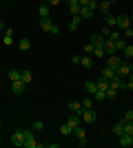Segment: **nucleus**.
I'll list each match as a JSON object with an SVG mask.
<instances>
[{"instance_id":"f257e3e1","label":"nucleus","mask_w":133,"mask_h":148,"mask_svg":"<svg viewBox=\"0 0 133 148\" xmlns=\"http://www.w3.org/2000/svg\"><path fill=\"white\" fill-rule=\"evenodd\" d=\"M22 130H25V148H36V146H38L36 135H33L36 130H33V128H22Z\"/></svg>"},{"instance_id":"f03ea898","label":"nucleus","mask_w":133,"mask_h":148,"mask_svg":"<svg viewBox=\"0 0 133 148\" xmlns=\"http://www.w3.org/2000/svg\"><path fill=\"white\" fill-rule=\"evenodd\" d=\"M80 117H82L84 124H93L95 119H98V115H95L93 108H82V111H80Z\"/></svg>"},{"instance_id":"7ed1b4c3","label":"nucleus","mask_w":133,"mask_h":148,"mask_svg":"<svg viewBox=\"0 0 133 148\" xmlns=\"http://www.w3.org/2000/svg\"><path fill=\"white\" fill-rule=\"evenodd\" d=\"M40 29L42 31H51V33H60V29L51 22V18H40Z\"/></svg>"},{"instance_id":"20e7f679","label":"nucleus","mask_w":133,"mask_h":148,"mask_svg":"<svg viewBox=\"0 0 133 148\" xmlns=\"http://www.w3.org/2000/svg\"><path fill=\"white\" fill-rule=\"evenodd\" d=\"M11 144H13V146H25V130H22V128L13 130V135H11Z\"/></svg>"},{"instance_id":"39448f33","label":"nucleus","mask_w":133,"mask_h":148,"mask_svg":"<svg viewBox=\"0 0 133 148\" xmlns=\"http://www.w3.org/2000/svg\"><path fill=\"white\" fill-rule=\"evenodd\" d=\"M73 135H76V139H78L80 146L87 144V130H84V126H76V128H73Z\"/></svg>"},{"instance_id":"423d86ee","label":"nucleus","mask_w":133,"mask_h":148,"mask_svg":"<svg viewBox=\"0 0 133 148\" xmlns=\"http://www.w3.org/2000/svg\"><path fill=\"white\" fill-rule=\"evenodd\" d=\"M120 64H122V60H120V56H115V53H109L107 56V66H111V69H120Z\"/></svg>"},{"instance_id":"0eeeda50","label":"nucleus","mask_w":133,"mask_h":148,"mask_svg":"<svg viewBox=\"0 0 133 148\" xmlns=\"http://www.w3.org/2000/svg\"><path fill=\"white\" fill-rule=\"evenodd\" d=\"M131 71H133V66H131V64H129V62H124V60H122L120 69H118L115 73L120 75V77H129V75H131Z\"/></svg>"},{"instance_id":"6e6552de","label":"nucleus","mask_w":133,"mask_h":148,"mask_svg":"<svg viewBox=\"0 0 133 148\" xmlns=\"http://www.w3.org/2000/svg\"><path fill=\"white\" fill-rule=\"evenodd\" d=\"M25 88H27V84H25L22 80L11 82V93H13V95H22V93H25Z\"/></svg>"},{"instance_id":"1a4fd4ad","label":"nucleus","mask_w":133,"mask_h":148,"mask_svg":"<svg viewBox=\"0 0 133 148\" xmlns=\"http://www.w3.org/2000/svg\"><path fill=\"white\" fill-rule=\"evenodd\" d=\"M115 27H120V31H124V29H129V27H131V18H129V16H118V25Z\"/></svg>"},{"instance_id":"9d476101","label":"nucleus","mask_w":133,"mask_h":148,"mask_svg":"<svg viewBox=\"0 0 133 148\" xmlns=\"http://www.w3.org/2000/svg\"><path fill=\"white\" fill-rule=\"evenodd\" d=\"M120 146L122 148H129V146H133V135H120Z\"/></svg>"},{"instance_id":"9b49d317","label":"nucleus","mask_w":133,"mask_h":148,"mask_svg":"<svg viewBox=\"0 0 133 148\" xmlns=\"http://www.w3.org/2000/svg\"><path fill=\"white\" fill-rule=\"evenodd\" d=\"M115 0H102L100 5H98V11H102V13H109V9H111V5H113Z\"/></svg>"},{"instance_id":"f8f14e48","label":"nucleus","mask_w":133,"mask_h":148,"mask_svg":"<svg viewBox=\"0 0 133 148\" xmlns=\"http://www.w3.org/2000/svg\"><path fill=\"white\" fill-rule=\"evenodd\" d=\"M67 122H69L71 126L76 128V126H80V122H82V117H80V113H71V115H69V119H67Z\"/></svg>"},{"instance_id":"ddd939ff","label":"nucleus","mask_w":133,"mask_h":148,"mask_svg":"<svg viewBox=\"0 0 133 148\" xmlns=\"http://www.w3.org/2000/svg\"><path fill=\"white\" fill-rule=\"evenodd\" d=\"M104 40H107V38L102 36V33H98V36H91V44H93V47H104Z\"/></svg>"},{"instance_id":"4468645a","label":"nucleus","mask_w":133,"mask_h":148,"mask_svg":"<svg viewBox=\"0 0 133 148\" xmlns=\"http://www.w3.org/2000/svg\"><path fill=\"white\" fill-rule=\"evenodd\" d=\"M2 42H5V47H11V44H13V31L11 29H5V38H2Z\"/></svg>"},{"instance_id":"2eb2a0df","label":"nucleus","mask_w":133,"mask_h":148,"mask_svg":"<svg viewBox=\"0 0 133 148\" xmlns=\"http://www.w3.org/2000/svg\"><path fill=\"white\" fill-rule=\"evenodd\" d=\"M93 13H95V11L91 9V7H80V13H78V16H80V18L84 20V18H91Z\"/></svg>"},{"instance_id":"dca6fc26","label":"nucleus","mask_w":133,"mask_h":148,"mask_svg":"<svg viewBox=\"0 0 133 148\" xmlns=\"http://www.w3.org/2000/svg\"><path fill=\"white\" fill-rule=\"evenodd\" d=\"M113 75H118V73H115V69H111V66H104V69H102V75H100V77H104V80H111Z\"/></svg>"},{"instance_id":"f3484780","label":"nucleus","mask_w":133,"mask_h":148,"mask_svg":"<svg viewBox=\"0 0 133 148\" xmlns=\"http://www.w3.org/2000/svg\"><path fill=\"white\" fill-rule=\"evenodd\" d=\"M80 22H82V18H80V16H73V18H71V22H69V31H78Z\"/></svg>"},{"instance_id":"a211bd4d","label":"nucleus","mask_w":133,"mask_h":148,"mask_svg":"<svg viewBox=\"0 0 133 148\" xmlns=\"http://www.w3.org/2000/svg\"><path fill=\"white\" fill-rule=\"evenodd\" d=\"M60 133H62L64 137H69V135H73V126H71L69 122H67V124H62V126H60Z\"/></svg>"},{"instance_id":"6ab92c4d","label":"nucleus","mask_w":133,"mask_h":148,"mask_svg":"<svg viewBox=\"0 0 133 148\" xmlns=\"http://www.w3.org/2000/svg\"><path fill=\"white\" fill-rule=\"evenodd\" d=\"M38 16L40 18H49V5H47V2H42V5L38 7Z\"/></svg>"},{"instance_id":"aec40b11","label":"nucleus","mask_w":133,"mask_h":148,"mask_svg":"<svg viewBox=\"0 0 133 148\" xmlns=\"http://www.w3.org/2000/svg\"><path fill=\"white\" fill-rule=\"evenodd\" d=\"M109 86H111V88H120L122 86V77H120V75H113V77L109 80Z\"/></svg>"},{"instance_id":"412c9836","label":"nucleus","mask_w":133,"mask_h":148,"mask_svg":"<svg viewBox=\"0 0 133 148\" xmlns=\"http://www.w3.org/2000/svg\"><path fill=\"white\" fill-rule=\"evenodd\" d=\"M69 9L73 16H78L80 13V0H69Z\"/></svg>"},{"instance_id":"4be33fe9","label":"nucleus","mask_w":133,"mask_h":148,"mask_svg":"<svg viewBox=\"0 0 133 148\" xmlns=\"http://www.w3.org/2000/svg\"><path fill=\"white\" fill-rule=\"evenodd\" d=\"M18 47H20L22 51H29V49H31V40H29V38H20Z\"/></svg>"},{"instance_id":"5701e85b","label":"nucleus","mask_w":133,"mask_h":148,"mask_svg":"<svg viewBox=\"0 0 133 148\" xmlns=\"http://www.w3.org/2000/svg\"><path fill=\"white\" fill-rule=\"evenodd\" d=\"M95 102H102V99H107V88H98V91L93 93Z\"/></svg>"},{"instance_id":"b1692460","label":"nucleus","mask_w":133,"mask_h":148,"mask_svg":"<svg viewBox=\"0 0 133 148\" xmlns=\"http://www.w3.org/2000/svg\"><path fill=\"white\" fill-rule=\"evenodd\" d=\"M104 18H107V27H115L118 25V16H113V13H104Z\"/></svg>"},{"instance_id":"393cba45","label":"nucleus","mask_w":133,"mask_h":148,"mask_svg":"<svg viewBox=\"0 0 133 148\" xmlns=\"http://www.w3.org/2000/svg\"><path fill=\"white\" fill-rule=\"evenodd\" d=\"M67 106H69L71 113H80V111H82V104H80V102H76V99H73V102H69Z\"/></svg>"},{"instance_id":"a878e982","label":"nucleus","mask_w":133,"mask_h":148,"mask_svg":"<svg viewBox=\"0 0 133 148\" xmlns=\"http://www.w3.org/2000/svg\"><path fill=\"white\" fill-rule=\"evenodd\" d=\"M80 64H82L84 69H91V66H93V58H91V56H84V58H80Z\"/></svg>"},{"instance_id":"bb28decb","label":"nucleus","mask_w":133,"mask_h":148,"mask_svg":"<svg viewBox=\"0 0 133 148\" xmlns=\"http://www.w3.org/2000/svg\"><path fill=\"white\" fill-rule=\"evenodd\" d=\"M113 133H115L118 137H120V135H124V119H122V122H118V124L113 126Z\"/></svg>"},{"instance_id":"cd10ccee","label":"nucleus","mask_w":133,"mask_h":148,"mask_svg":"<svg viewBox=\"0 0 133 148\" xmlns=\"http://www.w3.org/2000/svg\"><path fill=\"white\" fill-rule=\"evenodd\" d=\"M91 56H93V58H104V56H107V49H104V47H95Z\"/></svg>"},{"instance_id":"c85d7f7f","label":"nucleus","mask_w":133,"mask_h":148,"mask_svg":"<svg viewBox=\"0 0 133 148\" xmlns=\"http://www.w3.org/2000/svg\"><path fill=\"white\" fill-rule=\"evenodd\" d=\"M104 49H107V56L109 53H115V42L113 40H104Z\"/></svg>"},{"instance_id":"c756f323","label":"nucleus","mask_w":133,"mask_h":148,"mask_svg":"<svg viewBox=\"0 0 133 148\" xmlns=\"http://www.w3.org/2000/svg\"><path fill=\"white\" fill-rule=\"evenodd\" d=\"M20 80L25 84H31V71H20Z\"/></svg>"},{"instance_id":"7c9ffc66","label":"nucleus","mask_w":133,"mask_h":148,"mask_svg":"<svg viewBox=\"0 0 133 148\" xmlns=\"http://www.w3.org/2000/svg\"><path fill=\"white\" fill-rule=\"evenodd\" d=\"M84 91L87 93H95L98 91V82H87V84H84Z\"/></svg>"},{"instance_id":"2f4dec72","label":"nucleus","mask_w":133,"mask_h":148,"mask_svg":"<svg viewBox=\"0 0 133 148\" xmlns=\"http://www.w3.org/2000/svg\"><path fill=\"white\" fill-rule=\"evenodd\" d=\"M7 75H9V80H11V82H18L20 80V71H16V69H11Z\"/></svg>"},{"instance_id":"473e14b6","label":"nucleus","mask_w":133,"mask_h":148,"mask_svg":"<svg viewBox=\"0 0 133 148\" xmlns=\"http://www.w3.org/2000/svg\"><path fill=\"white\" fill-rule=\"evenodd\" d=\"M124 47H127V42H124V40H115V53H118V51H124Z\"/></svg>"},{"instance_id":"72a5a7b5","label":"nucleus","mask_w":133,"mask_h":148,"mask_svg":"<svg viewBox=\"0 0 133 148\" xmlns=\"http://www.w3.org/2000/svg\"><path fill=\"white\" fill-rule=\"evenodd\" d=\"M122 53H124V58H133V44H127Z\"/></svg>"},{"instance_id":"f704fd0d","label":"nucleus","mask_w":133,"mask_h":148,"mask_svg":"<svg viewBox=\"0 0 133 148\" xmlns=\"http://www.w3.org/2000/svg\"><path fill=\"white\" fill-rule=\"evenodd\" d=\"M124 133H127V135H133V119L131 122H124Z\"/></svg>"},{"instance_id":"c9c22d12","label":"nucleus","mask_w":133,"mask_h":148,"mask_svg":"<svg viewBox=\"0 0 133 148\" xmlns=\"http://www.w3.org/2000/svg\"><path fill=\"white\" fill-rule=\"evenodd\" d=\"M80 104H82V108H93V99H89V97H84L82 102H80Z\"/></svg>"},{"instance_id":"e433bc0d","label":"nucleus","mask_w":133,"mask_h":148,"mask_svg":"<svg viewBox=\"0 0 133 148\" xmlns=\"http://www.w3.org/2000/svg\"><path fill=\"white\" fill-rule=\"evenodd\" d=\"M120 31H111V33H109V38H107V40H113V42H115V40H120Z\"/></svg>"},{"instance_id":"4c0bfd02","label":"nucleus","mask_w":133,"mask_h":148,"mask_svg":"<svg viewBox=\"0 0 133 148\" xmlns=\"http://www.w3.org/2000/svg\"><path fill=\"white\" fill-rule=\"evenodd\" d=\"M115 93H118V88H111V86H109V88H107V99H113Z\"/></svg>"},{"instance_id":"58836bf2","label":"nucleus","mask_w":133,"mask_h":148,"mask_svg":"<svg viewBox=\"0 0 133 148\" xmlns=\"http://www.w3.org/2000/svg\"><path fill=\"white\" fill-rule=\"evenodd\" d=\"M31 128L36 130V133H38V130H42V128H44V122H40V119H38V122H33V126H31Z\"/></svg>"},{"instance_id":"ea45409f","label":"nucleus","mask_w":133,"mask_h":148,"mask_svg":"<svg viewBox=\"0 0 133 148\" xmlns=\"http://www.w3.org/2000/svg\"><path fill=\"white\" fill-rule=\"evenodd\" d=\"M98 5H100V2H98V0H89V5H87V7H91V9H93V11H98Z\"/></svg>"},{"instance_id":"a19ab883","label":"nucleus","mask_w":133,"mask_h":148,"mask_svg":"<svg viewBox=\"0 0 133 148\" xmlns=\"http://www.w3.org/2000/svg\"><path fill=\"white\" fill-rule=\"evenodd\" d=\"M131 119H133V111L129 108V111L124 113V122H131Z\"/></svg>"},{"instance_id":"79ce46f5","label":"nucleus","mask_w":133,"mask_h":148,"mask_svg":"<svg viewBox=\"0 0 133 148\" xmlns=\"http://www.w3.org/2000/svg\"><path fill=\"white\" fill-rule=\"evenodd\" d=\"M93 49H95V47H93L91 42H89V44H84V53H93Z\"/></svg>"},{"instance_id":"37998d69","label":"nucleus","mask_w":133,"mask_h":148,"mask_svg":"<svg viewBox=\"0 0 133 148\" xmlns=\"http://www.w3.org/2000/svg\"><path fill=\"white\" fill-rule=\"evenodd\" d=\"M109 33H111V27H104V29H102V36L109 38Z\"/></svg>"},{"instance_id":"c03bdc74","label":"nucleus","mask_w":133,"mask_h":148,"mask_svg":"<svg viewBox=\"0 0 133 148\" xmlns=\"http://www.w3.org/2000/svg\"><path fill=\"white\" fill-rule=\"evenodd\" d=\"M80 58H82V56H73V58H71V62H73V64H80Z\"/></svg>"},{"instance_id":"a18cd8bd","label":"nucleus","mask_w":133,"mask_h":148,"mask_svg":"<svg viewBox=\"0 0 133 148\" xmlns=\"http://www.w3.org/2000/svg\"><path fill=\"white\" fill-rule=\"evenodd\" d=\"M44 2H47V5H58L60 0H44Z\"/></svg>"},{"instance_id":"49530a36","label":"nucleus","mask_w":133,"mask_h":148,"mask_svg":"<svg viewBox=\"0 0 133 148\" xmlns=\"http://www.w3.org/2000/svg\"><path fill=\"white\" fill-rule=\"evenodd\" d=\"M89 5V0H80V7H87Z\"/></svg>"},{"instance_id":"de8ad7c7","label":"nucleus","mask_w":133,"mask_h":148,"mask_svg":"<svg viewBox=\"0 0 133 148\" xmlns=\"http://www.w3.org/2000/svg\"><path fill=\"white\" fill-rule=\"evenodd\" d=\"M0 31H5V22H0Z\"/></svg>"},{"instance_id":"09e8293b","label":"nucleus","mask_w":133,"mask_h":148,"mask_svg":"<svg viewBox=\"0 0 133 148\" xmlns=\"http://www.w3.org/2000/svg\"><path fill=\"white\" fill-rule=\"evenodd\" d=\"M129 18H131V25H133V16H129Z\"/></svg>"},{"instance_id":"8fccbe9b","label":"nucleus","mask_w":133,"mask_h":148,"mask_svg":"<svg viewBox=\"0 0 133 148\" xmlns=\"http://www.w3.org/2000/svg\"><path fill=\"white\" fill-rule=\"evenodd\" d=\"M131 44H133V36H131Z\"/></svg>"},{"instance_id":"3c124183","label":"nucleus","mask_w":133,"mask_h":148,"mask_svg":"<svg viewBox=\"0 0 133 148\" xmlns=\"http://www.w3.org/2000/svg\"><path fill=\"white\" fill-rule=\"evenodd\" d=\"M0 2H2V0H0Z\"/></svg>"}]
</instances>
